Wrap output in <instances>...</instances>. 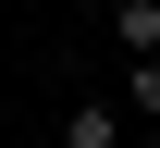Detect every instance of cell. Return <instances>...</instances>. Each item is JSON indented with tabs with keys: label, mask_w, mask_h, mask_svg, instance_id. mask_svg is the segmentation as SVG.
<instances>
[{
	"label": "cell",
	"mask_w": 160,
	"mask_h": 148,
	"mask_svg": "<svg viewBox=\"0 0 160 148\" xmlns=\"http://www.w3.org/2000/svg\"><path fill=\"white\" fill-rule=\"evenodd\" d=\"M123 124H160V49H148V62H123Z\"/></svg>",
	"instance_id": "3957f363"
},
{
	"label": "cell",
	"mask_w": 160,
	"mask_h": 148,
	"mask_svg": "<svg viewBox=\"0 0 160 148\" xmlns=\"http://www.w3.org/2000/svg\"><path fill=\"white\" fill-rule=\"evenodd\" d=\"M111 49L148 62V49H160V0H111Z\"/></svg>",
	"instance_id": "7a4b0ae2"
},
{
	"label": "cell",
	"mask_w": 160,
	"mask_h": 148,
	"mask_svg": "<svg viewBox=\"0 0 160 148\" xmlns=\"http://www.w3.org/2000/svg\"><path fill=\"white\" fill-rule=\"evenodd\" d=\"M62 148H123V99H74L62 111Z\"/></svg>",
	"instance_id": "6da1fadb"
}]
</instances>
